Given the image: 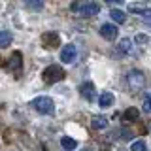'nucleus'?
I'll use <instances>...</instances> for the list:
<instances>
[{
  "mask_svg": "<svg viewBox=\"0 0 151 151\" xmlns=\"http://www.w3.org/2000/svg\"><path fill=\"white\" fill-rule=\"evenodd\" d=\"M42 78H44V81H45V83L53 85V83L63 81V79H64V70L60 68V66H57V64H51V66H47V68L44 70Z\"/></svg>",
  "mask_w": 151,
  "mask_h": 151,
  "instance_id": "obj_1",
  "label": "nucleus"
},
{
  "mask_svg": "<svg viewBox=\"0 0 151 151\" xmlns=\"http://www.w3.org/2000/svg\"><path fill=\"white\" fill-rule=\"evenodd\" d=\"M30 106L34 108L36 111L44 113V115H51V113L55 111V104H53V100H51L49 96H38V98L32 100Z\"/></svg>",
  "mask_w": 151,
  "mask_h": 151,
  "instance_id": "obj_2",
  "label": "nucleus"
},
{
  "mask_svg": "<svg viewBox=\"0 0 151 151\" xmlns=\"http://www.w3.org/2000/svg\"><path fill=\"white\" fill-rule=\"evenodd\" d=\"M127 83H129V87L132 91H140V89L145 85L144 72H140V70H130L129 76H127Z\"/></svg>",
  "mask_w": 151,
  "mask_h": 151,
  "instance_id": "obj_3",
  "label": "nucleus"
},
{
  "mask_svg": "<svg viewBox=\"0 0 151 151\" xmlns=\"http://www.w3.org/2000/svg\"><path fill=\"white\" fill-rule=\"evenodd\" d=\"M76 57H78V49H76L74 44H66L63 47V51H60V60L64 64H72L76 60Z\"/></svg>",
  "mask_w": 151,
  "mask_h": 151,
  "instance_id": "obj_4",
  "label": "nucleus"
},
{
  "mask_svg": "<svg viewBox=\"0 0 151 151\" xmlns=\"http://www.w3.org/2000/svg\"><path fill=\"white\" fill-rule=\"evenodd\" d=\"M78 12H79L81 17H93L100 12V6H98L96 2H87V4H81V8H79Z\"/></svg>",
  "mask_w": 151,
  "mask_h": 151,
  "instance_id": "obj_5",
  "label": "nucleus"
},
{
  "mask_svg": "<svg viewBox=\"0 0 151 151\" xmlns=\"http://www.w3.org/2000/svg\"><path fill=\"white\" fill-rule=\"evenodd\" d=\"M117 27L115 25H110V23H106V25H102L100 27V36L104 38V40H108V42H113L117 38Z\"/></svg>",
  "mask_w": 151,
  "mask_h": 151,
  "instance_id": "obj_6",
  "label": "nucleus"
},
{
  "mask_svg": "<svg viewBox=\"0 0 151 151\" xmlns=\"http://www.w3.org/2000/svg\"><path fill=\"white\" fill-rule=\"evenodd\" d=\"M79 93H81V96H85L87 100H94V83L91 81H85L79 85Z\"/></svg>",
  "mask_w": 151,
  "mask_h": 151,
  "instance_id": "obj_7",
  "label": "nucleus"
},
{
  "mask_svg": "<svg viewBox=\"0 0 151 151\" xmlns=\"http://www.w3.org/2000/svg\"><path fill=\"white\" fill-rule=\"evenodd\" d=\"M42 42H44L45 47H57V45L60 44L59 34H55V32H45V34L42 36Z\"/></svg>",
  "mask_w": 151,
  "mask_h": 151,
  "instance_id": "obj_8",
  "label": "nucleus"
},
{
  "mask_svg": "<svg viewBox=\"0 0 151 151\" xmlns=\"http://www.w3.org/2000/svg\"><path fill=\"white\" fill-rule=\"evenodd\" d=\"M113 102H115V96H113L111 93H102L100 98H98L100 108H110V106H113Z\"/></svg>",
  "mask_w": 151,
  "mask_h": 151,
  "instance_id": "obj_9",
  "label": "nucleus"
},
{
  "mask_svg": "<svg viewBox=\"0 0 151 151\" xmlns=\"http://www.w3.org/2000/svg\"><path fill=\"white\" fill-rule=\"evenodd\" d=\"M138 117H140V110H138V108H129V110H125V113H123V121H127V123L136 121Z\"/></svg>",
  "mask_w": 151,
  "mask_h": 151,
  "instance_id": "obj_10",
  "label": "nucleus"
},
{
  "mask_svg": "<svg viewBox=\"0 0 151 151\" xmlns=\"http://www.w3.org/2000/svg\"><path fill=\"white\" fill-rule=\"evenodd\" d=\"M91 125H93L94 130H102V129H106V127H108V119L104 115H94L93 121H91Z\"/></svg>",
  "mask_w": 151,
  "mask_h": 151,
  "instance_id": "obj_11",
  "label": "nucleus"
},
{
  "mask_svg": "<svg viewBox=\"0 0 151 151\" xmlns=\"http://www.w3.org/2000/svg\"><path fill=\"white\" fill-rule=\"evenodd\" d=\"M21 59H23V55L19 53V51H15V53L12 55V59H9V70H15V72L21 70V64H23Z\"/></svg>",
  "mask_w": 151,
  "mask_h": 151,
  "instance_id": "obj_12",
  "label": "nucleus"
},
{
  "mask_svg": "<svg viewBox=\"0 0 151 151\" xmlns=\"http://www.w3.org/2000/svg\"><path fill=\"white\" fill-rule=\"evenodd\" d=\"M12 40H13V36H12L9 30H0V47H2V49L12 45Z\"/></svg>",
  "mask_w": 151,
  "mask_h": 151,
  "instance_id": "obj_13",
  "label": "nucleus"
},
{
  "mask_svg": "<svg viewBox=\"0 0 151 151\" xmlns=\"http://www.w3.org/2000/svg\"><path fill=\"white\" fill-rule=\"evenodd\" d=\"M60 145H63L66 151H72V149L78 147V142L74 138H70V136H63V138H60Z\"/></svg>",
  "mask_w": 151,
  "mask_h": 151,
  "instance_id": "obj_14",
  "label": "nucleus"
},
{
  "mask_svg": "<svg viewBox=\"0 0 151 151\" xmlns=\"http://www.w3.org/2000/svg\"><path fill=\"white\" fill-rule=\"evenodd\" d=\"M110 17H111L113 21L117 23V25H123V23L127 21L125 12H121V9H111V12H110Z\"/></svg>",
  "mask_w": 151,
  "mask_h": 151,
  "instance_id": "obj_15",
  "label": "nucleus"
},
{
  "mask_svg": "<svg viewBox=\"0 0 151 151\" xmlns=\"http://www.w3.org/2000/svg\"><path fill=\"white\" fill-rule=\"evenodd\" d=\"M23 4H25L28 9H32V12H40V9L44 8V2H42V0H23Z\"/></svg>",
  "mask_w": 151,
  "mask_h": 151,
  "instance_id": "obj_16",
  "label": "nucleus"
},
{
  "mask_svg": "<svg viewBox=\"0 0 151 151\" xmlns=\"http://www.w3.org/2000/svg\"><path fill=\"white\" fill-rule=\"evenodd\" d=\"M130 151H147V145H145L144 140H136L134 144L130 145Z\"/></svg>",
  "mask_w": 151,
  "mask_h": 151,
  "instance_id": "obj_17",
  "label": "nucleus"
},
{
  "mask_svg": "<svg viewBox=\"0 0 151 151\" xmlns=\"http://www.w3.org/2000/svg\"><path fill=\"white\" fill-rule=\"evenodd\" d=\"M119 49L123 51V53H130V40L129 38H123V40L119 42Z\"/></svg>",
  "mask_w": 151,
  "mask_h": 151,
  "instance_id": "obj_18",
  "label": "nucleus"
},
{
  "mask_svg": "<svg viewBox=\"0 0 151 151\" xmlns=\"http://www.w3.org/2000/svg\"><path fill=\"white\" fill-rule=\"evenodd\" d=\"M134 42H136L138 45H147V44H149V36H147V34H136Z\"/></svg>",
  "mask_w": 151,
  "mask_h": 151,
  "instance_id": "obj_19",
  "label": "nucleus"
},
{
  "mask_svg": "<svg viewBox=\"0 0 151 151\" xmlns=\"http://www.w3.org/2000/svg\"><path fill=\"white\" fill-rule=\"evenodd\" d=\"M129 9H130V12H134V13H144L145 12L144 4H129Z\"/></svg>",
  "mask_w": 151,
  "mask_h": 151,
  "instance_id": "obj_20",
  "label": "nucleus"
},
{
  "mask_svg": "<svg viewBox=\"0 0 151 151\" xmlns=\"http://www.w3.org/2000/svg\"><path fill=\"white\" fill-rule=\"evenodd\" d=\"M142 17H144V19H145V21H147V23H149V25H151V9H145V12H144V13H142Z\"/></svg>",
  "mask_w": 151,
  "mask_h": 151,
  "instance_id": "obj_21",
  "label": "nucleus"
},
{
  "mask_svg": "<svg viewBox=\"0 0 151 151\" xmlns=\"http://www.w3.org/2000/svg\"><path fill=\"white\" fill-rule=\"evenodd\" d=\"M121 138H123V140H130V138H132V132H130V130H123V132H121Z\"/></svg>",
  "mask_w": 151,
  "mask_h": 151,
  "instance_id": "obj_22",
  "label": "nucleus"
},
{
  "mask_svg": "<svg viewBox=\"0 0 151 151\" xmlns=\"http://www.w3.org/2000/svg\"><path fill=\"white\" fill-rule=\"evenodd\" d=\"M144 111H151V100H149V98H145V102H144Z\"/></svg>",
  "mask_w": 151,
  "mask_h": 151,
  "instance_id": "obj_23",
  "label": "nucleus"
},
{
  "mask_svg": "<svg viewBox=\"0 0 151 151\" xmlns=\"http://www.w3.org/2000/svg\"><path fill=\"white\" fill-rule=\"evenodd\" d=\"M106 2H108V4H123L125 0H106Z\"/></svg>",
  "mask_w": 151,
  "mask_h": 151,
  "instance_id": "obj_24",
  "label": "nucleus"
},
{
  "mask_svg": "<svg viewBox=\"0 0 151 151\" xmlns=\"http://www.w3.org/2000/svg\"><path fill=\"white\" fill-rule=\"evenodd\" d=\"M149 100H151V96H149Z\"/></svg>",
  "mask_w": 151,
  "mask_h": 151,
  "instance_id": "obj_25",
  "label": "nucleus"
}]
</instances>
